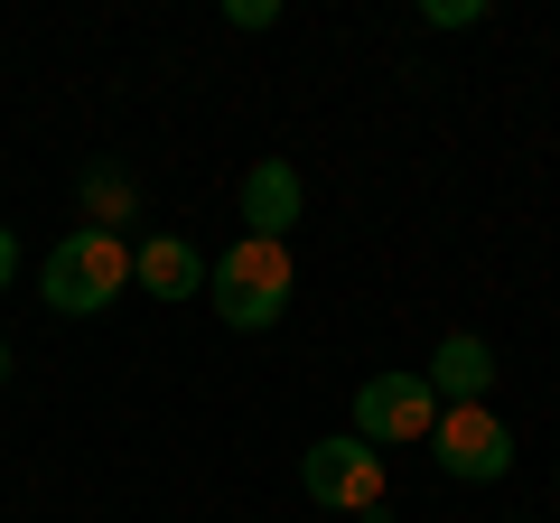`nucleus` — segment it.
I'll return each instance as SVG.
<instances>
[{
    "label": "nucleus",
    "mask_w": 560,
    "mask_h": 523,
    "mask_svg": "<svg viewBox=\"0 0 560 523\" xmlns=\"http://www.w3.org/2000/svg\"><path fill=\"white\" fill-rule=\"evenodd\" d=\"M206 300H215V318H224V327H243V337L280 327V309H290V243L234 234L215 262H206Z\"/></svg>",
    "instance_id": "1"
},
{
    "label": "nucleus",
    "mask_w": 560,
    "mask_h": 523,
    "mask_svg": "<svg viewBox=\"0 0 560 523\" xmlns=\"http://www.w3.org/2000/svg\"><path fill=\"white\" fill-rule=\"evenodd\" d=\"M121 290H131V243L103 234V224L57 234V253L38 262V300L57 309V318H94V309H113Z\"/></svg>",
    "instance_id": "2"
},
{
    "label": "nucleus",
    "mask_w": 560,
    "mask_h": 523,
    "mask_svg": "<svg viewBox=\"0 0 560 523\" xmlns=\"http://www.w3.org/2000/svg\"><path fill=\"white\" fill-rule=\"evenodd\" d=\"M300 486L327 504V514H383V449L355 440V430H337V440H308L300 458Z\"/></svg>",
    "instance_id": "3"
},
{
    "label": "nucleus",
    "mask_w": 560,
    "mask_h": 523,
    "mask_svg": "<svg viewBox=\"0 0 560 523\" xmlns=\"http://www.w3.org/2000/svg\"><path fill=\"white\" fill-rule=\"evenodd\" d=\"M440 430V393L430 374H364L355 383V440L401 449V440H430Z\"/></svg>",
    "instance_id": "4"
},
{
    "label": "nucleus",
    "mask_w": 560,
    "mask_h": 523,
    "mask_svg": "<svg viewBox=\"0 0 560 523\" xmlns=\"http://www.w3.org/2000/svg\"><path fill=\"white\" fill-rule=\"evenodd\" d=\"M430 458H440L458 486H495L504 467H514V430H504L486 403H458V411H440V430H430Z\"/></svg>",
    "instance_id": "5"
},
{
    "label": "nucleus",
    "mask_w": 560,
    "mask_h": 523,
    "mask_svg": "<svg viewBox=\"0 0 560 523\" xmlns=\"http://www.w3.org/2000/svg\"><path fill=\"white\" fill-rule=\"evenodd\" d=\"M300 168L290 160H253L243 168V234H261V243H290V224H300Z\"/></svg>",
    "instance_id": "6"
},
{
    "label": "nucleus",
    "mask_w": 560,
    "mask_h": 523,
    "mask_svg": "<svg viewBox=\"0 0 560 523\" xmlns=\"http://www.w3.org/2000/svg\"><path fill=\"white\" fill-rule=\"evenodd\" d=\"M131 281L150 290V300H197L206 290V253L187 234H150V243H131Z\"/></svg>",
    "instance_id": "7"
},
{
    "label": "nucleus",
    "mask_w": 560,
    "mask_h": 523,
    "mask_svg": "<svg viewBox=\"0 0 560 523\" xmlns=\"http://www.w3.org/2000/svg\"><path fill=\"white\" fill-rule=\"evenodd\" d=\"M486 383H495V346L486 337H440V356H430V393H440V411H458V403H486Z\"/></svg>",
    "instance_id": "8"
},
{
    "label": "nucleus",
    "mask_w": 560,
    "mask_h": 523,
    "mask_svg": "<svg viewBox=\"0 0 560 523\" xmlns=\"http://www.w3.org/2000/svg\"><path fill=\"white\" fill-rule=\"evenodd\" d=\"M84 216L113 234V224H131L140 216V187H131V168H84Z\"/></svg>",
    "instance_id": "9"
},
{
    "label": "nucleus",
    "mask_w": 560,
    "mask_h": 523,
    "mask_svg": "<svg viewBox=\"0 0 560 523\" xmlns=\"http://www.w3.org/2000/svg\"><path fill=\"white\" fill-rule=\"evenodd\" d=\"M420 20H430V28H477L486 0H420Z\"/></svg>",
    "instance_id": "10"
},
{
    "label": "nucleus",
    "mask_w": 560,
    "mask_h": 523,
    "mask_svg": "<svg viewBox=\"0 0 560 523\" xmlns=\"http://www.w3.org/2000/svg\"><path fill=\"white\" fill-rule=\"evenodd\" d=\"M20 281V234H10V224H0V290Z\"/></svg>",
    "instance_id": "11"
},
{
    "label": "nucleus",
    "mask_w": 560,
    "mask_h": 523,
    "mask_svg": "<svg viewBox=\"0 0 560 523\" xmlns=\"http://www.w3.org/2000/svg\"><path fill=\"white\" fill-rule=\"evenodd\" d=\"M0 383H10V346H0Z\"/></svg>",
    "instance_id": "12"
}]
</instances>
